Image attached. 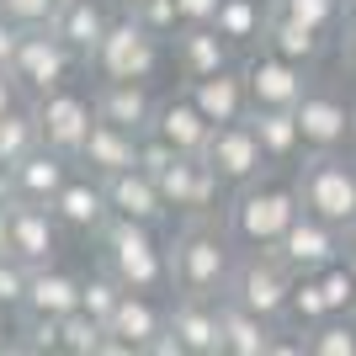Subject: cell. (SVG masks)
Returning <instances> with one entry per match:
<instances>
[{
  "label": "cell",
  "mask_w": 356,
  "mask_h": 356,
  "mask_svg": "<svg viewBox=\"0 0 356 356\" xmlns=\"http://www.w3.org/2000/svg\"><path fill=\"white\" fill-rule=\"evenodd\" d=\"M202 165L223 181V192H239V186L271 176V160H266V149H261V138H255L250 118L229 122V128H213L208 149H202Z\"/></svg>",
  "instance_id": "10"
},
{
  "label": "cell",
  "mask_w": 356,
  "mask_h": 356,
  "mask_svg": "<svg viewBox=\"0 0 356 356\" xmlns=\"http://www.w3.org/2000/svg\"><path fill=\"white\" fill-rule=\"evenodd\" d=\"M38 112V134H43V149L64 154V160H80V149H86L90 128H96V102H90V90L80 86H64L43 102H32Z\"/></svg>",
  "instance_id": "9"
},
{
  "label": "cell",
  "mask_w": 356,
  "mask_h": 356,
  "mask_svg": "<svg viewBox=\"0 0 356 356\" xmlns=\"http://www.w3.org/2000/svg\"><path fill=\"white\" fill-rule=\"evenodd\" d=\"M213 27H218V38L234 48L239 59L261 54L266 48V27H271V0H223Z\"/></svg>",
  "instance_id": "25"
},
{
  "label": "cell",
  "mask_w": 356,
  "mask_h": 356,
  "mask_svg": "<svg viewBox=\"0 0 356 356\" xmlns=\"http://www.w3.org/2000/svg\"><path fill=\"white\" fill-rule=\"evenodd\" d=\"M54 218H59V229H70V234H102L106 223H112V208H106V186L96 176H86V170H74L70 186H64L59 197H54Z\"/></svg>",
  "instance_id": "20"
},
{
  "label": "cell",
  "mask_w": 356,
  "mask_h": 356,
  "mask_svg": "<svg viewBox=\"0 0 356 356\" xmlns=\"http://www.w3.org/2000/svg\"><path fill=\"white\" fill-rule=\"evenodd\" d=\"M80 287H86V277H74V271H64V266L32 271L22 314H32V319H70V314H80Z\"/></svg>",
  "instance_id": "26"
},
{
  "label": "cell",
  "mask_w": 356,
  "mask_h": 356,
  "mask_svg": "<svg viewBox=\"0 0 356 356\" xmlns=\"http://www.w3.org/2000/svg\"><path fill=\"white\" fill-rule=\"evenodd\" d=\"M346 27H356V0H346Z\"/></svg>",
  "instance_id": "53"
},
{
  "label": "cell",
  "mask_w": 356,
  "mask_h": 356,
  "mask_svg": "<svg viewBox=\"0 0 356 356\" xmlns=\"http://www.w3.org/2000/svg\"><path fill=\"white\" fill-rule=\"evenodd\" d=\"M170 59H176L181 86H197V80H213V74L234 70L239 54L218 38V27H181L170 38Z\"/></svg>",
  "instance_id": "16"
},
{
  "label": "cell",
  "mask_w": 356,
  "mask_h": 356,
  "mask_svg": "<svg viewBox=\"0 0 356 356\" xmlns=\"http://www.w3.org/2000/svg\"><path fill=\"white\" fill-rule=\"evenodd\" d=\"M277 11L293 16L298 27L319 32V38H341L346 32V0H277Z\"/></svg>",
  "instance_id": "32"
},
{
  "label": "cell",
  "mask_w": 356,
  "mask_h": 356,
  "mask_svg": "<svg viewBox=\"0 0 356 356\" xmlns=\"http://www.w3.org/2000/svg\"><path fill=\"white\" fill-rule=\"evenodd\" d=\"M59 341H64V356H96L106 346V330L90 314H70V319H59Z\"/></svg>",
  "instance_id": "36"
},
{
  "label": "cell",
  "mask_w": 356,
  "mask_h": 356,
  "mask_svg": "<svg viewBox=\"0 0 356 356\" xmlns=\"http://www.w3.org/2000/svg\"><path fill=\"white\" fill-rule=\"evenodd\" d=\"M122 298H128V293H122V282H118V277H106V271L96 266V271L86 277V287H80V314H90V319H96V325L106 330Z\"/></svg>",
  "instance_id": "34"
},
{
  "label": "cell",
  "mask_w": 356,
  "mask_h": 356,
  "mask_svg": "<svg viewBox=\"0 0 356 356\" xmlns=\"http://www.w3.org/2000/svg\"><path fill=\"white\" fill-rule=\"evenodd\" d=\"M16 341L27 346V351H38V356L64 351V341H59V319H32V314H22V330H16Z\"/></svg>",
  "instance_id": "41"
},
{
  "label": "cell",
  "mask_w": 356,
  "mask_h": 356,
  "mask_svg": "<svg viewBox=\"0 0 356 356\" xmlns=\"http://www.w3.org/2000/svg\"><path fill=\"white\" fill-rule=\"evenodd\" d=\"M6 229H11V261H22L27 271H48L59 266L64 250V229L48 208H27V202H11L6 208Z\"/></svg>",
  "instance_id": "14"
},
{
  "label": "cell",
  "mask_w": 356,
  "mask_h": 356,
  "mask_svg": "<svg viewBox=\"0 0 356 356\" xmlns=\"http://www.w3.org/2000/svg\"><path fill=\"white\" fill-rule=\"evenodd\" d=\"M335 314H330V303H325V293H319V277H298V287H293V303H287V319H282V330H319V325H330Z\"/></svg>",
  "instance_id": "33"
},
{
  "label": "cell",
  "mask_w": 356,
  "mask_h": 356,
  "mask_svg": "<svg viewBox=\"0 0 356 356\" xmlns=\"http://www.w3.org/2000/svg\"><path fill=\"white\" fill-rule=\"evenodd\" d=\"M170 250V298H229L239 266V245L229 239L223 218H181L176 234L165 239Z\"/></svg>",
  "instance_id": "1"
},
{
  "label": "cell",
  "mask_w": 356,
  "mask_h": 356,
  "mask_svg": "<svg viewBox=\"0 0 356 356\" xmlns=\"http://www.w3.org/2000/svg\"><path fill=\"white\" fill-rule=\"evenodd\" d=\"M27 287H32V271L22 266V261H11V255H0V314H6V309L22 314Z\"/></svg>",
  "instance_id": "40"
},
{
  "label": "cell",
  "mask_w": 356,
  "mask_h": 356,
  "mask_svg": "<svg viewBox=\"0 0 356 356\" xmlns=\"http://www.w3.org/2000/svg\"><path fill=\"white\" fill-rule=\"evenodd\" d=\"M346 261H356V223L346 229Z\"/></svg>",
  "instance_id": "51"
},
{
  "label": "cell",
  "mask_w": 356,
  "mask_h": 356,
  "mask_svg": "<svg viewBox=\"0 0 356 356\" xmlns=\"http://www.w3.org/2000/svg\"><path fill=\"white\" fill-rule=\"evenodd\" d=\"M293 118L309 154H346V144H356V102H346V90L330 80H314Z\"/></svg>",
  "instance_id": "7"
},
{
  "label": "cell",
  "mask_w": 356,
  "mask_h": 356,
  "mask_svg": "<svg viewBox=\"0 0 356 356\" xmlns=\"http://www.w3.org/2000/svg\"><path fill=\"white\" fill-rule=\"evenodd\" d=\"M261 356H309V346H303V335H298V330H277Z\"/></svg>",
  "instance_id": "43"
},
{
  "label": "cell",
  "mask_w": 356,
  "mask_h": 356,
  "mask_svg": "<svg viewBox=\"0 0 356 356\" xmlns=\"http://www.w3.org/2000/svg\"><path fill=\"white\" fill-rule=\"evenodd\" d=\"M96 245H102V271L118 277L122 293H144V298L170 293V250H165V239L154 229L112 218L96 234Z\"/></svg>",
  "instance_id": "3"
},
{
  "label": "cell",
  "mask_w": 356,
  "mask_h": 356,
  "mask_svg": "<svg viewBox=\"0 0 356 356\" xmlns=\"http://www.w3.org/2000/svg\"><path fill=\"white\" fill-rule=\"evenodd\" d=\"M181 90L192 96V106L213 122V128H229V122L250 118V86H245V70H239V64H234V70H223V74H213V80L181 86Z\"/></svg>",
  "instance_id": "23"
},
{
  "label": "cell",
  "mask_w": 356,
  "mask_h": 356,
  "mask_svg": "<svg viewBox=\"0 0 356 356\" xmlns=\"http://www.w3.org/2000/svg\"><path fill=\"white\" fill-rule=\"evenodd\" d=\"M298 213H303V202H298L293 170H271V176L229 192L223 229H229V239L239 250H277L282 234L298 223Z\"/></svg>",
  "instance_id": "2"
},
{
  "label": "cell",
  "mask_w": 356,
  "mask_h": 356,
  "mask_svg": "<svg viewBox=\"0 0 356 356\" xmlns=\"http://www.w3.org/2000/svg\"><path fill=\"white\" fill-rule=\"evenodd\" d=\"M16 106H32V102L22 96V86H16V74H11V70H0V118H11Z\"/></svg>",
  "instance_id": "44"
},
{
  "label": "cell",
  "mask_w": 356,
  "mask_h": 356,
  "mask_svg": "<svg viewBox=\"0 0 356 356\" xmlns=\"http://www.w3.org/2000/svg\"><path fill=\"white\" fill-rule=\"evenodd\" d=\"M0 356H38V351H27V346H22V341H16V335H11V341L0 346Z\"/></svg>",
  "instance_id": "49"
},
{
  "label": "cell",
  "mask_w": 356,
  "mask_h": 356,
  "mask_svg": "<svg viewBox=\"0 0 356 356\" xmlns=\"http://www.w3.org/2000/svg\"><path fill=\"white\" fill-rule=\"evenodd\" d=\"M250 128H255V138H261V149H266L271 170H298V160L309 154L293 112H250Z\"/></svg>",
  "instance_id": "27"
},
{
  "label": "cell",
  "mask_w": 356,
  "mask_h": 356,
  "mask_svg": "<svg viewBox=\"0 0 356 356\" xmlns=\"http://www.w3.org/2000/svg\"><path fill=\"white\" fill-rule=\"evenodd\" d=\"M160 330H165V303L160 298H144V293H128L118 303V314H112L106 335H112V341H128V346H149Z\"/></svg>",
  "instance_id": "29"
},
{
  "label": "cell",
  "mask_w": 356,
  "mask_h": 356,
  "mask_svg": "<svg viewBox=\"0 0 356 356\" xmlns=\"http://www.w3.org/2000/svg\"><path fill=\"white\" fill-rule=\"evenodd\" d=\"M70 176H74V160L54 154V149H38L11 170V197L27 208H54V197L70 186Z\"/></svg>",
  "instance_id": "22"
},
{
  "label": "cell",
  "mask_w": 356,
  "mask_h": 356,
  "mask_svg": "<svg viewBox=\"0 0 356 356\" xmlns=\"http://www.w3.org/2000/svg\"><path fill=\"white\" fill-rule=\"evenodd\" d=\"M38 149H43V134H38V112L32 106H16L11 118H0V170H16Z\"/></svg>",
  "instance_id": "31"
},
{
  "label": "cell",
  "mask_w": 356,
  "mask_h": 356,
  "mask_svg": "<svg viewBox=\"0 0 356 356\" xmlns=\"http://www.w3.org/2000/svg\"><path fill=\"white\" fill-rule=\"evenodd\" d=\"M54 11H59V0H0V16L22 32H43L54 27Z\"/></svg>",
  "instance_id": "38"
},
{
  "label": "cell",
  "mask_w": 356,
  "mask_h": 356,
  "mask_svg": "<svg viewBox=\"0 0 356 356\" xmlns=\"http://www.w3.org/2000/svg\"><path fill=\"white\" fill-rule=\"evenodd\" d=\"M319 293H325V303H330V314H335V319H351V314H356V277H351V261L319 271Z\"/></svg>",
  "instance_id": "37"
},
{
  "label": "cell",
  "mask_w": 356,
  "mask_h": 356,
  "mask_svg": "<svg viewBox=\"0 0 356 356\" xmlns=\"http://www.w3.org/2000/svg\"><path fill=\"white\" fill-rule=\"evenodd\" d=\"M0 255H11V229H6V208H0Z\"/></svg>",
  "instance_id": "50"
},
{
  "label": "cell",
  "mask_w": 356,
  "mask_h": 356,
  "mask_svg": "<svg viewBox=\"0 0 356 356\" xmlns=\"http://www.w3.org/2000/svg\"><path fill=\"white\" fill-rule=\"evenodd\" d=\"M309 356H356V319H330V325L303 335Z\"/></svg>",
  "instance_id": "35"
},
{
  "label": "cell",
  "mask_w": 356,
  "mask_h": 356,
  "mask_svg": "<svg viewBox=\"0 0 356 356\" xmlns=\"http://www.w3.org/2000/svg\"><path fill=\"white\" fill-rule=\"evenodd\" d=\"M271 6H277V0H271Z\"/></svg>",
  "instance_id": "56"
},
{
  "label": "cell",
  "mask_w": 356,
  "mask_h": 356,
  "mask_svg": "<svg viewBox=\"0 0 356 356\" xmlns=\"http://www.w3.org/2000/svg\"><path fill=\"white\" fill-rule=\"evenodd\" d=\"M266 48L277 54V59L298 64V70H314V59L330 48V38H319V32L309 27H298L293 16H282L277 6H271V27H266Z\"/></svg>",
  "instance_id": "30"
},
{
  "label": "cell",
  "mask_w": 356,
  "mask_h": 356,
  "mask_svg": "<svg viewBox=\"0 0 356 356\" xmlns=\"http://www.w3.org/2000/svg\"><path fill=\"white\" fill-rule=\"evenodd\" d=\"M341 64H346V74L356 80V27L341 32Z\"/></svg>",
  "instance_id": "47"
},
{
  "label": "cell",
  "mask_w": 356,
  "mask_h": 356,
  "mask_svg": "<svg viewBox=\"0 0 356 356\" xmlns=\"http://www.w3.org/2000/svg\"><path fill=\"white\" fill-rule=\"evenodd\" d=\"M245 70V86H250V112H298V102L309 96V70H298V64L277 59L271 48L261 54H245L239 59Z\"/></svg>",
  "instance_id": "12"
},
{
  "label": "cell",
  "mask_w": 356,
  "mask_h": 356,
  "mask_svg": "<svg viewBox=\"0 0 356 356\" xmlns=\"http://www.w3.org/2000/svg\"><path fill=\"white\" fill-rule=\"evenodd\" d=\"M154 186H160L165 208L176 213V218H223V208H229L223 181L213 176L202 160H176V165H165L160 176H154Z\"/></svg>",
  "instance_id": "11"
},
{
  "label": "cell",
  "mask_w": 356,
  "mask_h": 356,
  "mask_svg": "<svg viewBox=\"0 0 356 356\" xmlns=\"http://www.w3.org/2000/svg\"><path fill=\"white\" fill-rule=\"evenodd\" d=\"M90 102H96V122H112L122 134H149V122H154V90L149 86H128V80H96L90 86Z\"/></svg>",
  "instance_id": "18"
},
{
  "label": "cell",
  "mask_w": 356,
  "mask_h": 356,
  "mask_svg": "<svg viewBox=\"0 0 356 356\" xmlns=\"http://www.w3.org/2000/svg\"><path fill=\"white\" fill-rule=\"evenodd\" d=\"M351 277H356V261H351Z\"/></svg>",
  "instance_id": "55"
},
{
  "label": "cell",
  "mask_w": 356,
  "mask_h": 356,
  "mask_svg": "<svg viewBox=\"0 0 356 356\" xmlns=\"http://www.w3.org/2000/svg\"><path fill=\"white\" fill-rule=\"evenodd\" d=\"M96 356H144V346H128V341H112V335H106V346Z\"/></svg>",
  "instance_id": "48"
},
{
  "label": "cell",
  "mask_w": 356,
  "mask_h": 356,
  "mask_svg": "<svg viewBox=\"0 0 356 356\" xmlns=\"http://www.w3.org/2000/svg\"><path fill=\"white\" fill-rule=\"evenodd\" d=\"M144 356H186V346H181V341H176V330L165 325V330H160V335H154V341H149V346H144Z\"/></svg>",
  "instance_id": "46"
},
{
  "label": "cell",
  "mask_w": 356,
  "mask_h": 356,
  "mask_svg": "<svg viewBox=\"0 0 356 356\" xmlns=\"http://www.w3.org/2000/svg\"><path fill=\"white\" fill-rule=\"evenodd\" d=\"M277 255H282V266L293 277H319V271L346 261V234L330 229V223H319V218H309V213H298V223L282 234Z\"/></svg>",
  "instance_id": "13"
},
{
  "label": "cell",
  "mask_w": 356,
  "mask_h": 356,
  "mask_svg": "<svg viewBox=\"0 0 356 356\" xmlns=\"http://www.w3.org/2000/svg\"><path fill=\"white\" fill-rule=\"evenodd\" d=\"M6 341H11V335H6V314H0V346H6Z\"/></svg>",
  "instance_id": "54"
},
{
  "label": "cell",
  "mask_w": 356,
  "mask_h": 356,
  "mask_svg": "<svg viewBox=\"0 0 356 356\" xmlns=\"http://www.w3.org/2000/svg\"><path fill=\"white\" fill-rule=\"evenodd\" d=\"M112 22H118V6H112V0H59V11H54V27H48V32L90 64V54H96L102 38L112 32Z\"/></svg>",
  "instance_id": "17"
},
{
  "label": "cell",
  "mask_w": 356,
  "mask_h": 356,
  "mask_svg": "<svg viewBox=\"0 0 356 356\" xmlns=\"http://www.w3.org/2000/svg\"><path fill=\"white\" fill-rule=\"evenodd\" d=\"M80 54L74 48H64L54 32H22V48H16V59H11V74H16V86H22V96L27 102H43V96H54V90L74 86V70H80Z\"/></svg>",
  "instance_id": "8"
},
{
  "label": "cell",
  "mask_w": 356,
  "mask_h": 356,
  "mask_svg": "<svg viewBox=\"0 0 356 356\" xmlns=\"http://www.w3.org/2000/svg\"><path fill=\"white\" fill-rule=\"evenodd\" d=\"M298 202L303 213L330 229H351L356 223V154H303L293 170Z\"/></svg>",
  "instance_id": "4"
},
{
  "label": "cell",
  "mask_w": 356,
  "mask_h": 356,
  "mask_svg": "<svg viewBox=\"0 0 356 356\" xmlns=\"http://www.w3.org/2000/svg\"><path fill=\"white\" fill-rule=\"evenodd\" d=\"M138 144H144L138 134H122L112 122H96L86 149H80V160H74V170H86L96 181H118L128 170H138Z\"/></svg>",
  "instance_id": "21"
},
{
  "label": "cell",
  "mask_w": 356,
  "mask_h": 356,
  "mask_svg": "<svg viewBox=\"0 0 356 356\" xmlns=\"http://www.w3.org/2000/svg\"><path fill=\"white\" fill-rule=\"evenodd\" d=\"M160 64H165V43L154 38V32H144L128 11H118L112 32L102 38V48L90 54L86 70L96 74V80H128V86H149Z\"/></svg>",
  "instance_id": "6"
},
{
  "label": "cell",
  "mask_w": 356,
  "mask_h": 356,
  "mask_svg": "<svg viewBox=\"0 0 356 356\" xmlns=\"http://www.w3.org/2000/svg\"><path fill=\"white\" fill-rule=\"evenodd\" d=\"M102 186H106V208H112V218H122V223H138V229H154V234H160L165 223L176 218V213L165 208L160 186H154L144 170H128V176L102 181Z\"/></svg>",
  "instance_id": "19"
},
{
  "label": "cell",
  "mask_w": 356,
  "mask_h": 356,
  "mask_svg": "<svg viewBox=\"0 0 356 356\" xmlns=\"http://www.w3.org/2000/svg\"><path fill=\"white\" fill-rule=\"evenodd\" d=\"M144 138H160L165 149H176L181 160H202V149H208V138H213V122L202 118L192 106V96L176 86L170 96L154 102V122H149Z\"/></svg>",
  "instance_id": "15"
},
{
  "label": "cell",
  "mask_w": 356,
  "mask_h": 356,
  "mask_svg": "<svg viewBox=\"0 0 356 356\" xmlns=\"http://www.w3.org/2000/svg\"><path fill=\"white\" fill-rule=\"evenodd\" d=\"M218 303L213 298H181V293L165 303V325L176 330L186 356H218Z\"/></svg>",
  "instance_id": "24"
},
{
  "label": "cell",
  "mask_w": 356,
  "mask_h": 356,
  "mask_svg": "<svg viewBox=\"0 0 356 356\" xmlns=\"http://www.w3.org/2000/svg\"><path fill=\"white\" fill-rule=\"evenodd\" d=\"M118 11H138V6H149V0H112Z\"/></svg>",
  "instance_id": "52"
},
{
  "label": "cell",
  "mask_w": 356,
  "mask_h": 356,
  "mask_svg": "<svg viewBox=\"0 0 356 356\" xmlns=\"http://www.w3.org/2000/svg\"><path fill=\"white\" fill-rule=\"evenodd\" d=\"M293 287H298V277L282 266L277 250H239L234 282H229V303H239L245 314H255V319H266V325L282 330Z\"/></svg>",
  "instance_id": "5"
},
{
  "label": "cell",
  "mask_w": 356,
  "mask_h": 356,
  "mask_svg": "<svg viewBox=\"0 0 356 356\" xmlns=\"http://www.w3.org/2000/svg\"><path fill=\"white\" fill-rule=\"evenodd\" d=\"M138 22V27L144 32H154V38H160V43H170V38H176L181 32V16H176V0H149V6H138V11H128Z\"/></svg>",
  "instance_id": "39"
},
{
  "label": "cell",
  "mask_w": 356,
  "mask_h": 356,
  "mask_svg": "<svg viewBox=\"0 0 356 356\" xmlns=\"http://www.w3.org/2000/svg\"><path fill=\"white\" fill-rule=\"evenodd\" d=\"M218 6L223 0H176V16H181V27H213Z\"/></svg>",
  "instance_id": "42"
},
{
  "label": "cell",
  "mask_w": 356,
  "mask_h": 356,
  "mask_svg": "<svg viewBox=\"0 0 356 356\" xmlns=\"http://www.w3.org/2000/svg\"><path fill=\"white\" fill-rule=\"evenodd\" d=\"M271 335H277V325L245 314L239 303H229V298L218 303V356H261Z\"/></svg>",
  "instance_id": "28"
},
{
  "label": "cell",
  "mask_w": 356,
  "mask_h": 356,
  "mask_svg": "<svg viewBox=\"0 0 356 356\" xmlns=\"http://www.w3.org/2000/svg\"><path fill=\"white\" fill-rule=\"evenodd\" d=\"M16 48H22V27H11V22L0 16V70H11Z\"/></svg>",
  "instance_id": "45"
}]
</instances>
